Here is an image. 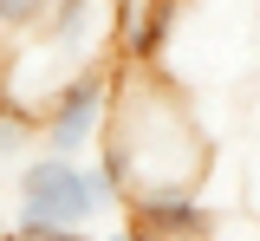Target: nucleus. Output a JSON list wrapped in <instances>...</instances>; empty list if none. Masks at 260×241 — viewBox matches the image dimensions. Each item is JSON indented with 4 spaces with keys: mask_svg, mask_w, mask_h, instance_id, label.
<instances>
[{
    "mask_svg": "<svg viewBox=\"0 0 260 241\" xmlns=\"http://www.w3.org/2000/svg\"><path fill=\"white\" fill-rule=\"evenodd\" d=\"M111 208H130L124 183L104 157H32L20 170V222H39V228H91L98 215Z\"/></svg>",
    "mask_w": 260,
    "mask_h": 241,
    "instance_id": "obj_1",
    "label": "nucleus"
},
{
    "mask_svg": "<svg viewBox=\"0 0 260 241\" xmlns=\"http://www.w3.org/2000/svg\"><path fill=\"white\" fill-rule=\"evenodd\" d=\"M104 131H111V78H104V72H78V78H65L59 98H52V111H46V124H39L46 150H59V157L91 150Z\"/></svg>",
    "mask_w": 260,
    "mask_h": 241,
    "instance_id": "obj_2",
    "label": "nucleus"
},
{
    "mask_svg": "<svg viewBox=\"0 0 260 241\" xmlns=\"http://www.w3.org/2000/svg\"><path fill=\"white\" fill-rule=\"evenodd\" d=\"M52 7H59V0H0V26H13V33L46 26V20H52Z\"/></svg>",
    "mask_w": 260,
    "mask_h": 241,
    "instance_id": "obj_3",
    "label": "nucleus"
}]
</instances>
